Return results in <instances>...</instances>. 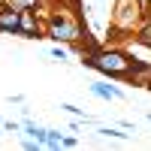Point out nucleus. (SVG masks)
<instances>
[{"mask_svg": "<svg viewBox=\"0 0 151 151\" xmlns=\"http://www.w3.org/2000/svg\"><path fill=\"white\" fill-rule=\"evenodd\" d=\"M88 67H94L100 73H109V76H118V79H127L130 70H133V60L121 52H97V55H88L85 58Z\"/></svg>", "mask_w": 151, "mask_h": 151, "instance_id": "f257e3e1", "label": "nucleus"}, {"mask_svg": "<svg viewBox=\"0 0 151 151\" xmlns=\"http://www.w3.org/2000/svg\"><path fill=\"white\" fill-rule=\"evenodd\" d=\"M48 33H52V40H58V42H79L82 24L70 21L67 15H55L52 21H48Z\"/></svg>", "mask_w": 151, "mask_h": 151, "instance_id": "f03ea898", "label": "nucleus"}, {"mask_svg": "<svg viewBox=\"0 0 151 151\" xmlns=\"http://www.w3.org/2000/svg\"><path fill=\"white\" fill-rule=\"evenodd\" d=\"M0 30H6V33H21V9L0 6Z\"/></svg>", "mask_w": 151, "mask_h": 151, "instance_id": "7ed1b4c3", "label": "nucleus"}, {"mask_svg": "<svg viewBox=\"0 0 151 151\" xmlns=\"http://www.w3.org/2000/svg\"><path fill=\"white\" fill-rule=\"evenodd\" d=\"M21 36H40V27L33 21V9H21Z\"/></svg>", "mask_w": 151, "mask_h": 151, "instance_id": "20e7f679", "label": "nucleus"}, {"mask_svg": "<svg viewBox=\"0 0 151 151\" xmlns=\"http://www.w3.org/2000/svg\"><path fill=\"white\" fill-rule=\"evenodd\" d=\"M91 94L103 97V100H118V97H121L118 88H112V85H106V82H94V85H91Z\"/></svg>", "mask_w": 151, "mask_h": 151, "instance_id": "39448f33", "label": "nucleus"}, {"mask_svg": "<svg viewBox=\"0 0 151 151\" xmlns=\"http://www.w3.org/2000/svg\"><path fill=\"white\" fill-rule=\"evenodd\" d=\"M24 133H27L30 139H40V142L45 145V136H48V130H42V127H36V124H24Z\"/></svg>", "mask_w": 151, "mask_h": 151, "instance_id": "423d86ee", "label": "nucleus"}, {"mask_svg": "<svg viewBox=\"0 0 151 151\" xmlns=\"http://www.w3.org/2000/svg\"><path fill=\"white\" fill-rule=\"evenodd\" d=\"M136 40H139V45H145V48H151V21H148L145 27L139 30V36H136Z\"/></svg>", "mask_w": 151, "mask_h": 151, "instance_id": "0eeeda50", "label": "nucleus"}, {"mask_svg": "<svg viewBox=\"0 0 151 151\" xmlns=\"http://www.w3.org/2000/svg\"><path fill=\"white\" fill-rule=\"evenodd\" d=\"M45 145H48V148H58V145H64V136H60L58 130H48V136H45Z\"/></svg>", "mask_w": 151, "mask_h": 151, "instance_id": "6e6552de", "label": "nucleus"}, {"mask_svg": "<svg viewBox=\"0 0 151 151\" xmlns=\"http://www.w3.org/2000/svg\"><path fill=\"white\" fill-rule=\"evenodd\" d=\"M100 136H112V139H124L127 133H121V130H115V127H103V130H100Z\"/></svg>", "mask_w": 151, "mask_h": 151, "instance_id": "1a4fd4ad", "label": "nucleus"}, {"mask_svg": "<svg viewBox=\"0 0 151 151\" xmlns=\"http://www.w3.org/2000/svg\"><path fill=\"white\" fill-rule=\"evenodd\" d=\"M52 55H55L58 60H67V52H64V48H52Z\"/></svg>", "mask_w": 151, "mask_h": 151, "instance_id": "9d476101", "label": "nucleus"}, {"mask_svg": "<svg viewBox=\"0 0 151 151\" xmlns=\"http://www.w3.org/2000/svg\"><path fill=\"white\" fill-rule=\"evenodd\" d=\"M142 3H151V0H142Z\"/></svg>", "mask_w": 151, "mask_h": 151, "instance_id": "9b49d317", "label": "nucleus"}]
</instances>
